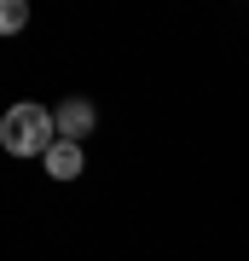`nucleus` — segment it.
Wrapping results in <instances>:
<instances>
[{
    "label": "nucleus",
    "mask_w": 249,
    "mask_h": 261,
    "mask_svg": "<svg viewBox=\"0 0 249 261\" xmlns=\"http://www.w3.org/2000/svg\"><path fill=\"white\" fill-rule=\"evenodd\" d=\"M58 140V122L46 105H12L6 116H0V145L12 151V157H46V145Z\"/></svg>",
    "instance_id": "obj_1"
},
{
    "label": "nucleus",
    "mask_w": 249,
    "mask_h": 261,
    "mask_svg": "<svg viewBox=\"0 0 249 261\" xmlns=\"http://www.w3.org/2000/svg\"><path fill=\"white\" fill-rule=\"evenodd\" d=\"M52 122H58V140H70V145H81L93 128H99V111H93L87 99H64L52 111Z\"/></svg>",
    "instance_id": "obj_2"
},
{
    "label": "nucleus",
    "mask_w": 249,
    "mask_h": 261,
    "mask_svg": "<svg viewBox=\"0 0 249 261\" xmlns=\"http://www.w3.org/2000/svg\"><path fill=\"white\" fill-rule=\"evenodd\" d=\"M46 174H52V180H75V174H81V145H70V140H52V145H46Z\"/></svg>",
    "instance_id": "obj_3"
},
{
    "label": "nucleus",
    "mask_w": 249,
    "mask_h": 261,
    "mask_svg": "<svg viewBox=\"0 0 249 261\" xmlns=\"http://www.w3.org/2000/svg\"><path fill=\"white\" fill-rule=\"evenodd\" d=\"M23 23H29V6H23V0H0V35H18Z\"/></svg>",
    "instance_id": "obj_4"
}]
</instances>
